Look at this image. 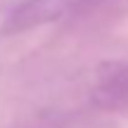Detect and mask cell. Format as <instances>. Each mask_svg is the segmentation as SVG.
<instances>
[{"mask_svg":"<svg viewBox=\"0 0 128 128\" xmlns=\"http://www.w3.org/2000/svg\"><path fill=\"white\" fill-rule=\"evenodd\" d=\"M100 0H22L7 12L2 24L5 33H24L45 24L60 22L69 14H83Z\"/></svg>","mask_w":128,"mask_h":128,"instance_id":"cell-1","label":"cell"},{"mask_svg":"<svg viewBox=\"0 0 128 128\" xmlns=\"http://www.w3.org/2000/svg\"><path fill=\"white\" fill-rule=\"evenodd\" d=\"M92 102L109 114H128V60H104L92 74Z\"/></svg>","mask_w":128,"mask_h":128,"instance_id":"cell-2","label":"cell"}]
</instances>
